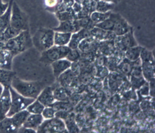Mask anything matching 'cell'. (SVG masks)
<instances>
[{
	"label": "cell",
	"mask_w": 155,
	"mask_h": 133,
	"mask_svg": "<svg viewBox=\"0 0 155 133\" xmlns=\"http://www.w3.org/2000/svg\"><path fill=\"white\" fill-rule=\"evenodd\" d=\"M18 93L25 97L36 99L45 87L44 83L39 81H26L15 76L11 83V86Z\"/></svg>",
	"instance_id": "cell-1"
},
{
	"label": "cell",
	"mask_w": 155,
	"mask_h": 133,
	"mask_svg": "<svg viewBox=\"0 0 155 133\" xmlns=\"http://www.w3.org/2000/svg\"><path fill=\"white\" fill-rule=\"evenodd\" d=\"M32 46V38L29 30H28L22 31L17 36L5 42V49H7L15 57Z\"/></svg>",
	"instance_id": "cell-2"
},
{
	"label": "cell",
	"mask_w": 155,
	"mask_h": 133,
	"mask_svg": "<svg viewBox=\"0 0 155 133\" xmlns=\"http://www.w3.org/2000/svg\"><path fill=\"white\" fill-rule=\"evenodd\" d=\"M54 33L53 29L39 28L31 38L33 46L41 53L46 51L54 46Z\"/></svg>",
	"instance_id": "cell-3"
},
{
	"label": "cell",
	"mask_w": 155,
	"mask_h": 133,
	"mask_svg": "<svg viewBox=\"0 0 155 133\" xmlns=\"http://www.w3.org/2000/svg\"><path fill=\"white\" fill-rule=\"evenodd\" d=\"M10 25L20 31L29 30L28 17L14 1L11 8Z\"/></svg>",
	"instance_id": "cell-4"
},
{
	"label": "cell",
	"mask_w": 155,
	"mask_h": 133,
	"mask_svg": "<svg viewBox=\"0 0 155 133\" xmlns=\"http://www.w3.org/2000/svg\"><path fill=\"white\" fill-rule=\"evenodd\" d=\"M11 97V104L7 116H11L14 114L25 110L34 101V99L25 97L18 93L12 87L9 88Z\"/></svg>",
	"instance_id": "cell-5"
},
{
	"label": "cell",
	"mask_w": 155,
	"mask_h": 133,
	"mask_svg": "<svg viewBox=\"0 0 155 133\" xmlns=\"http://www.w3.org/2000/svg\"><path fill=\"white\" fill-rule=\"evenodd\" d=\"M70 49L68 46H53L50 48L41 53L40 62L46 64H51L55 61L65 58Z\"/></svg>",
	"instance_id": "cell-6"
},
{
	"label": "cell",
	"mask_w": 155,
	"mask_h": 133,
	"mask_svg": "<svg viewBox=\"0 0 155 133\" xmlns=\"http://www.w3.org/2000/svg\"><path fill=\"white\" fill-rule=\"evenodd\" d=\"M68 132L65 122L60 118L55 117L44 120L37 130V132Z\"/></svg>",
	"instance_id": "cell-7"
},
{
	"label": "cell",
	"mask_w": 155,
	"mask_h": 133,
	"mask_svg": "<svg viewBox=\"0 0 155 133\" xmlns=\"http://www.w3.org/2000/svg\"><path fill=\"white\" fill-rule=\"evenodd\" d=\"M114 41L115 47L121 51H125L127 49L138 46L133 29L123 35L116 36Z\"/></svg>",
	"instance_id": "cell-8"
},
{
	"label": "cell",
	"mask_w": 155,
	"mask_h": 133,
	"mask_svg": "<svg viewBox=\"0 0 155 133\" xmlns=\"http://www.w3.org/2000/svg\"><path fill=\"white\" fill-rule=\"evenodd\" d=\"M133 28L128 24L123 17L119 14H115V24L113 32L115 36H121L129 32Z\"/></svg>",
	"instance_id": "cell-9"
},
{
	"label": "cell",
	"mask_w": 155,
	"mask_h": 133,
	"mask_svg": "<svg viewBox=\"0 0 155 133\" xmlns=\"http://www.w3.org/2000/svg\"><path fill=\"white\" fill-rule=\"evenodd\" d=\"M9 88H4L0 96V120L6 117L10 108L11 97Z\"/></svg>",
	"instance_id": "cell-10"
},
{
	"label": "cell",
	"mask_w": 155,
	"mask_h": 133,
	"mask_svg": "<svg viewBox=\"0 0 155 133\" xmlns=\"http://www.w3.org/2000/svg\"><path fill=\"white\" fill-rule=\"evenodd\" d=\"M91 37L97 41H112L116 37L112 31H106L96 26L92 27L90 29Z\"/></svg>",
	"instance_id": "cell-11"
},
{
	"label": "cell",
	"mask_w": 155,
	"mask_h": 133,
	"mask_svg": "<svg viewBox=\"0 0 155 133\" xmlns=\"http://www.w3.org/2000/svg\"><path fill=\"white\" fill-rule=\"evenodd\" d=\"M91 37L90 30L82 28L78 31L72 33L71 40L68 46L70 49H76L78 48L80 42L84 38Z\"/></svg>",
	"instance_id": "cell-12"
},
{
	"label": "cell",
	"mask_w": 155,
	"mask_h": 133,
	"mask_svg": "<svg viewBox=\"0 0 155 133\" xmlns=\"http://www.w3.org/2000/svg\"><path fill=\"white\" fill-rule=\"evenodd\" d=\"M37 99L38 101H40L45 107L52 105L55 102L53 87H44L41 92L39 93V95L37 97Z\"/></svg>",
	"instance_id": "cell-13"
},
{
	"label": "cell",
	"mask_w": 155,
	"mask_h": 133,
	"mask_svg": "<svg viewBox=\"0 0 155 133\" xmlns=\"http://www.w3.org/2000/svg\"><path fill=\"white\" fill-rule=\"evenodd\" d=\"M71 63H72L70 61H69L65 58L60 59L53 62L51 65L53 69L54 76L57 79L65 71L71 68Z\"/></svg>",
	"instance_id": "cell-14"
},
{
	"label": "cell",
	"mask_w": 155,
	"mask_h": 133,
	"mask_svg": "<svg viewBox=\"0 0 155 133\" xmlns=\"http://www.w3.org/2000/svg\"><path fill=\"white\" fill-rule=\"evenodd\" d=\"M97 46L98 41L92 37H88L80 42L78 49L80 50L81 54L89 53L96 50Z\"/></svg>",
	"instance_id": "cell-15"
},
{
	"label": "cell",
	"mask_w": 155,
	"mask_h": 133,
	"mask_svg": "<svg viewBox=\"0 0 155 133\" xmlns=\"http://www.w3.org/2000/svg\"><path fill=\"white\" fill-rule=\"evenodd\" d=\"M53 30L54 31L73 33L78 31L81 28L78 25L76 19H74L73 21H60L58 26L54 28Z\"/></svg>",
	"instance_id": "cell-16"
},
{
	"label": "cell",
	"mask_w": 155,
	"mask_h": 133,
	"mask_svg": "<svg viewBox=\"0 0 155 133\" xmlns=\"http://www.w3.org/2000/svg\"><path fill=\"white\" fill-rule=\"evenodd\" d=\"M44 120V119L41 114H30L23 126L34 129L37 131Z\"/></svg>",
	"instance_id": "cell-17"
},
{
	"label": "cell",
	"mask_w": 155,
	"mask_h": 133,
	"mask_svg": "<svg viewBox=\"0 0 155 133\" xmlns=\"http://www.w3.org/2000/svg\"><path fill=\"white\" fill-rule=\"evenodd\" d=\"M14 57V55L6 49L0 51V69L12 70Z\"/></svg>",
	"instance_id": "cell-18"
},
{
	"label": "cell",
	"mask_w": 155,
	"mask_h": 133,
	"mask_svg": "<svg viewBox=\"0 0 155 133\" xmlns=\"http://www.w3.org/2000/svg\"><path fill=\"white\" fill-rule=\"evenodd\" d=\"M154 61L142 62L141 69L143 77L147 81L154 79Z\"/></svg>",
	"instance_id": "cell-19"
},
{
	"label": "cell",
	"mask_w": 155,
	"mask_h": 133,
	"mask_svg": "<svg viewBox=\"0 0 155 133\" xmlns=\"http://www.w3.org/2000/svg\"><path fill=\"white\" fill-rule=\"evenodd\" d=\"M16 74L12 70L0 69V83L4 88H10Z\"/></svg>",
	"instance_id": "cell-20"
},
{
	"label": "cell",
	"mask_w": 155,
	"mask_h": 133,
	"mask_svg": "<svg viewBox=\"0 0 155 133\" xmlns=\"http://www.w3.org/2000/svg\"><path fill=\"white\" fill-rule=\"evenodd\" d=\"M72 33L54 31V45L58 46H68L71 40Z\"/></svg>",
	"instance_id": "cell-21"
},
{
	"label": "cell",
	"mask_w": 155,
	"mask_h": 133,
	"mask_svg": "<svg viewBox=\"0 0 155 133\" xmlns=\"http://www.w3.org/2000/svg\"><path fill=\"white\" fill-rule=\"evenodd\" d=\"M76 76L73 73V72L69 69L64 73L61 74L57 79L59 84L64 87H69L71 86L75 79Z\"/></svg>",
	"instance_id": "cell-22"
},
{
	"label": "cell",
	"mask_w": 155,
	"mask_h": 133,
	"mask_svg": "<svg viewBox=\"0 0 155 133\" xmlns=\"http://www.w3.org/2000/svg\"><path fill=\"white\" fill-rule=\"evenodd\" d=\"M30 113L28 112L26 109L22 110L21 112H19L14 114L12 116H11L10 117L12 118V120L13 122V124H14L15 127L18 129L23 126L25 122L26 121L28 116H29Z\"/></svg>",
	"instance_id": "cell-23"
},
{
	"label": "cell",
	"mask_w": 155,
	"mask_h": 133,
	"mask_svg": "<svg viewBox=\"0 0 155 133\" xmlns=\"http://www.w3.org/2000/svg\"><path fill=\"white\" fill-rule=\"evenodd\" d=\"M18 129L13 124L10 116H6L0 120V132H17Z\"/></svg>",
	"instance_id": "cell-24"
},
{
	"label": "cell",
	"mask_w": 155,
	"mask_h": 133,
	"mask_svg": "<svg viewBox=\"0 0 155 133\" xmlns=\"http://www.w3.org/2000/svg\"><path fill=\"white\" fill-rule=\"evenodd\" d=\"M14 0H10L9 2V5L8 9L2 15L0 16V35L3 31L10 26V14H11V8H12V4Z\"/></svg>",
	"instance_id": "cell-25"
},
{
	"label": "cell",
	"mask_w": 155,
	"mask_h": 133,
	"mask_svg": "<svg viewBox=\"0 0 155 133\" xmlns=\"http://www.w3.org/2000/svg\"><path fill=\"white\" fill-rule=\"evenodd\" d=\"M142 48V47L140 46H137L127 49L124 51L126 59H127L131 62H135V61L139 59Z\"/></svg>",
	"instance_id": "cell-26"
},
{
	"label": "cell",
	"mask_w": 155,
	"mask_h": 133,
	"mask_svg": "<svg viewBox=\"0 0 155 133\" xmlns=\"http://www.w3.org/2000/svg\"><path fill=\"white\" fill-rule=\"evenodd\" d=\"M53 95L55 101H68L69 93L66 90L65 88L59 85L58 86L53 88Z\"/></svg>",
	"instance_id": "cell-27"
},
{
	"label": "cell",
	"mask_w": 155,
	"mask_h": 133,
	"mask_svg": "<svg viewBox=\"0 0 155 133\" xmlns=\"http://www.w3.org/2000/svg\"><path fill=\"white\" fill-rule=\"evenodd\" d=\"M115 14L112 13L110 14V16L107 19L102 21L101 23L95 24L94 26L99 28L102 30L106 31H113L114 24H115Z\"/></svg>",
	"instance_id": "cell-28"
},
{
	"label": "cell",
	"mask_w": 155,
	"mask_h": 133,
	"mask_svg": "<svg viewBox=\"0 0 155 133\" xmlns=\"http://www.w3.org/2000/svg\"><path fill=\"white\" fill-rule=\"evenodd\" d=\"M21 31L10 25L0 35V41L5 43L11 38L17 36Z\"/></svg>",
	"instance_id": "cell-29"
},
{
	"label": "cell",
	"mask_w": 155,
	"mask_h": 133,
	"mask_svg": "<svg viewBox=\"0 0 155 133\" xmlns=\"http://www.w3.org/2000/svg\"><path fill=\"white\" fill-rule=\"evenodd\" d=\"M45 106L36 99L26 109L30 114H41Z\"/></svg>",
	"instance_id": "cell-30"
},
{
	"label": "cell",
	"mask_w": 155,
	"mask_h": 133,
	"mask_svg": "<svg viewBox=\"0 0 155 133\" xmlns=\"http://www.w3.org/2000/svg\"><path fill=\"white\" fill-rule=\"evenodd\" d=\"M111 12H112L103 13V12H98V11H95V12H93L91 14L90 16V19L92 22V23L95 25L98 23H101L102 21L107 19L110 16V14H111Z\"/></svg>",
	"instance_id": "cell-31"
},
{
	"label": "cell",
	"mask_w": 155,
	"mask_h": 133,
	"mask_svg": "<svg viewBox=\"0 0 155 133\" xmlns=\"http://www.w3.org/2000/svg\"><path fill=\"white\" fill-rule=\"evenodd\" d=\"M74 14H75L73 12V9H72V11H69V8H68L65 10L58 12L56 14L57 18L59 19L60 21L74 20Z\"/></svg>",
	"instance_id": "cell-32"
},
{
	"label": "cell",
	"mask_w": 155,
	"mask_h": 133,
	"mask_svg": "<svg viewBox=\"0 0 155 133\" xmlns=\"http://www.w3.org/2000/svg\"><path fill=\"white\" fill-rule=\"evenodd\" d=\"M114 7V4L112 3H108L104 1H100L98 2L96 5V11L100 12H111V10Z\"/></svg>",
	"instance_id": "cell-33"
},
{
	"label": "cell",
	"mask_w": 155,
	"mask_h": 133,
	"mask_svg": "<svg viewBox=\"0 0 155 133\" xmlns=\"http://www.w3.org/2000/svg\"><path fill=\"white\" fill-rule=\"evenodd\" d=\"M51 106L58 112V111H65V112H68L71 109V104L69 103L68 101H55V102L51 105Z\"/></svg>",
	"instance_id": "cell-34"
},
{
	"label": "cell",
	"mask_w": 155,
	"mask_h": 133,
	"mask_svg": "<svg viewBox=\"0 0 155 133\" xmlns=\"http://www.w3.org/2000/svg\"><path fill=\"white\" fill-rule=\"evenodd\" d=\"M81 58V53L80 51L78 49H70L68 54L66 56L65 58L68 60L71 63L78 62Z\"/></svg>",
	"instance_id": "cell-35"
},
{
	"label": "cell",
	"mask_w": 155,
	"mask_h": 133,
	"mask_svg": "<svg viewBox=\"0 0 155 133\" xmlns=\"http://www.w3.org/2000/svg\"><path fill=\"white\" fill-rule=\"evenodd\" d=\"M119 68L121 71V73H123L126 76H130L133 69V65L131 62L126 59L120 63V64L119 65Z\"/></svg>",
	"instance_id": "cell-36"
},
{
	"label": "cell",
	"mask_w": 155,
	"mask_h": 133,
	"mask_svg": "<svg viewBox=\"0 0 155 133\" xmlns=\"http://www.w3.org/2000/svg\"><path fill=\"white\" fill-rule=\"evenodd\" d=\"M56 113H57L56 110H55L51 106H49L44 108L41 115L43 116L44 120H48V119H51L52 118L55 117Z\"/></svg>",
	"instance_id": "cell-37"
},
{
	"label": "cell",
	"mask_w": 155,
	"mask_h": 133,
	"mask_svg": "<svg viewBox=\"0 0 155 133\" xmlns=\"http://www.w3.org/2000/svg\"><path fill=\"white\" fill-rule=\"evenodd\" d=\"M130 77H131V85L133 87H134V88H135L136 90L139 89V88L147 81L143 76H141V77L130 76Z\"/></svg>",
	"instance_id": "cell-38"
},
{
	"label": "cell",
	"mask_w": 155,
	"mask_h": 133,
	"mask_svg": "<svg viewBox=\"0 0 155 133\" xmlns=\"http://www.w3.org/2000/svg\"><path fill=\"white\" fill-rule=\"evenodd\" d=\"M140 59L142 62H148V61H154L153 53L143 47L142 48L141 52H140Z\"/></svg>",
	"instance_id": "cell-39"
},
{
	"label": "cell",
	"mask_w": 155,
	"mask_h": 133,
	"mask_svg": "<svg viewBox=\"0 0 155 133\" xmlns=\"http://www.w3.org/2000/svg\"><path fill=\"white\" fill-rule=\"evenodd\" d=\"M45 5L49 10H57V7L60 3V0H45Z\"/></svg>",
	"instance_id": "cell-40"
},
{
	"label": "cell",
	"mask_w": 155,
	"mask_h": 133,
	"mask_svg": "<svg viewBox=\"0 0 155 133\" xmlns=\"http://www.w3.org/2000/svg\"><path fill=\"white\" fill-rule=\"evenodd\" d=\"M138 90L141 96L147 97L149 96V86L148 81H146Z\"/></svg>",
	"instance_id": "cell-41"
},
{
	"label": "cell",
	"mask_w": 155,
	"mask_h": 133,
	"mask_svg": "<svg viewBox=\"0 0 155 133\" xmlns=\"http://www.w3.org/2000/svg\"><path fill=\"white\" fill-rule=\"evenodd\" d=\"M108 74V69L104 67V66H99L97 67V70L96 72V75L100 77H106Z\"/></svg>",
	"instance_id": "cell-42"
},
{
	"label": "cell",
	"mask_w": 155,
	"mask_h": 133,
	"mask_svg": "<svg viewBox=\"0 0 155 133\" xmlns=\"http://www.w3.org/2000/svg\"><path fill=\"white\" fill-rule=\"evenodd\" d=\"M9 2L4 3L2 0H0V16L2 15L8 9Z\"/></svg>",
	"instance_id": "cell-43"
},
{
	"label": "cell",
	"mask_w": 155,
	"mask_h": 133,
	"mask_svg": "<svg viewBox=\"0 0 155 133\" xmlns=\"http://www.w3.org/2000/svg\"><path fill=\"white\" fill-rule=\"evenodd\" d=\"M17 132H37V131L34 129H32L30 128H28V127H25L23 126H21V127L18 129Z\"/></svg>",
	"instance_id": "cell-44"
},
{
	"label": "cell",
	"mask_w": 155,
	"mask_h": 133,
	"mask_svg": "<svg viewBox=\"0 0 155 133\" xmlns=\"http://www.w3.org/2000/svg\"><path fill=\"white\" fill-rule=\"evenodd\" d=\"M96 63L97 65V67H99V66H104V63H106V60H105V59L103 57L101 56L96 59Z\"/></svg>",
	"instance_id": "cell-45"
},
{
	"label": "cell",
	"mask_w": 155,
	"mask_h": 133,
	"mask_svg": "<svg viewBox=\"0 0 155 133\" xmlns=\"http://www.w3.org/2000/svg\"><path fill=\"white\" fill-rule=\"evenodd\" d=\"M72 7H73V12H74V14H78L80 11L82 10V7L81 6V5L78 3H74L73 4V6H72Z\"/></svg>",
	"instance_id": "cell-46"
},
{
	"label": "cell",
	"mask_w": 155,
	"mask_h": 133,
	"mask_svg": "<svg viewBox=\"0 0 155 133\" xmlns=\"http://www.w3.org/2000/svg\"><path fill=\"white\" fill-rule=\"evenodd\" d=\"M74 3V0H62V3L67 8L72 7Z\"/></svg>",
	"instance_id": "cell-47"
},
{
	"label": "cell",
	"mask_w": 155,
	"mask_h": 133,
	"mask_svg": "<svg viewBox=\"0 0 155 133\" xmlns=\"http://www.w3.org/2000/svg\"><path fill=\"white\" fill-rule=\"evenodd\" d=\"M5 43L0 41V51H2V50L5 49Z\"/></svg>",
	"instance_id": "cell-48"
},
{
	"label": "cell",
	"mask_w": 155,
	"mask_h": 133,
	"mask_svg": "<svg viewBox=\"0 0 155 133\" xmlns=\"http://www.w3.org/2000/svg\"><path fill=\"white\" fill-rule=\"evenodd\" d=\"M102 1H104L108 3H115L117 2V0H102Z\"/></svg>",
	"instance_id": "cell-49"
},
{
	"label": "cell",
	"mask_w": 155,
	"mask_h": 133,
	"mask_svg": "<svg viewBox=\"0 0 155 133\" xmlns=\"http://www.w3.org/2000/svg\"><path fill=\"white\" fill-rule=\"evenodd\" d=\"M3 90H4V86L1 84V83H0V96H2Z\"/></svg>",
	"instance_id": "cell-50"
}]
</instances>
